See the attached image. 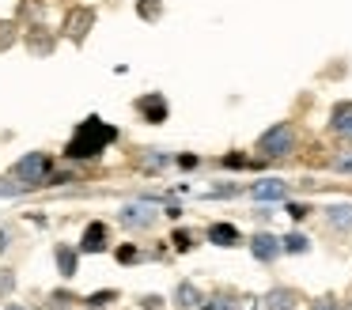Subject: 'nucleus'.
I'll use <instances>...</instances> for the list:
<instances>
[{"label":"nucleus","instance_id":"nucleus-24","mask_svg":"<svg viewBox=\"0 0 352 310\" xmlns=\"http://www.w3.org/2000/svg\"><path fill=\"white\" fill-rule=\"evenodd\" d=\"M170 159L163 155V151H152V155H144V166H152V170H160V166H167Z\"/></svg>","mask_w":352,"mask_h":310},{"label":"nucleus","instance_id":"nucleus-17","mask_svg":"<svg viewBox=\"0 0 352 310\" xmlns=\"http://www.w3.org/2000/svg\"><path fill=\"white\" fill-rule=\"evenodd\" d=\"M284 254H311V239H307L303 231H292V234H284Z\"/></svg>","mask_w":352,"mask_h":310},{"label":"nucleus","instance_id":"nucleus-2","mask_svg":"<svg viewBox=\"0 0 352 310\" xmlns=\"http://www.w3.org/2000/svg\"><path fill=\"white\" fill-rule=\"evenodd\" d=\"M12 178L19 181V186H46V181H54V159L46 155V151H31V155H23L16 166H12Z\"/></svg>","mask_w":352,"mask_h":310},{"label":"nucleus","instance_id":"nucleus-6","mask_svg":"<svg viewBox=\"0 0 352 310\" xmlns=\"http://www.w3.org/2000/svg\"><path fill=\"white\" fill-rule=\"evenodd\" d=\"M246 193L258 204H280V201H288V181L284 178H258V181H250Z\"/></svg>","mask_w":352,"mask_h":310},{"label":"nucleus","instance_id":"nucleus-7","mask_svg":"<svg viewBox=\"0 0 352 310\" xmlns=\"http://www.w3.org/2000/svg\"><path fill=\"white\" fill-rule=\"evenodd\" d=\"M137 113L144 121H152V125H163V121L170 118V106H167V98H163L160 91H152V95L137 98Z\"/></svg>","mask_w":352,"mask_h":310},{"label":"nucleus","instance_id":"nucleus-13","mask_svg":"<svg viewBox=\"0 0 352 310\" xmlns=\"http://www.w3.org/2000/svg\"><path fill=\"white\" fill-rule=\"evenodd\" d=\"M326 223L333 231H352V201H337L326 208Z\"/></svg>","mask_w":352,"mask_h":310},{"label":"nucleus","instance_id":"nucleus-29","mask_svg":"<svg viewBox=\"0 0 352 310\" xmlns=\"http://www.w3.org/2000/svg\"><path fill=\"white\" fill-rule=\"evenodd\" d=\"M12 287H16V276H12V272H8V269H4V276H0V291L8 295V291H12Z\"/></svg>","mask_w":352,"mask_h":310},{"label":"nucleus","instance_id":"nucleus-34","mask_svg":"<svg viewBox=\"0 0 352 310\" xmlns=\"http://www.w3.org/2000/svg\"><path fill=\"white\" fill-rule=\"evenodd\" d=\"M8 310H27V307H19V302H12V307Z\"/></svg>","mask_w":352,"mask_h":310},{"label":"nucleus","instance_id":"nucleus-3","mask_svg":"<svg viewBox=\"0 0 352 310\" xmlns=\"http://www.w3.org/2000/svg\"><path fill=\"white\" fill-rule=\"evenodd\" d=\"M258 151L261 159H284L296 151V129L288 125V121H276L273 129H265V133L258 136Z\"/></svg>","mask_w":352,"mask_h":310},{"label":"nucleus","instance_id":"nucleus-5","mask_svg":"<svg viewBox=\"0 0 352 310\" xmlns=\"http://www.w3.org/2000/svg\"><path fill=\"white\" fill-rule=\"evenodd\" d=\"M155 216H160V212L152 208V201H133V204H125V208L118 212L122 227H129V231H144V227H152Z\"/></svg>","mask_w":352,"mask_h":310},{"label":"nucleus","instance_id":"nucleus-19","mask_svg":"<svg viewBox=\"0 0 352 310\" xmlns=\"http://www.w3.org/2000/svg\"><path fill=\"white\" fill-rule=\"evenodd\" d=\"M19 38V27L12 19H0V49H8L12 42Z\"/></svg>","mask_w":352,"mask_h":310},{"label":"nucleus","instance_id":"nucleus-1","mask_svg":"<svg viewBox=\"0 0 352 310\" xmlns=\"http://www.w3.org/2000/svg\"><path fill=\"white\" fill-rule=\"evenodd\" d=\"M114 140H118V129L91 113V118H84L76 129H72L69 144H65V155L69 159H99Z\"/></svg>","mask_w":352,"mask_h":310},{"label":"nucleus","instance_id":"nucleus-20","mask_svg":"<svg viewBox=\"0 0 352 310\" xmlns=\"http://www.w3.org/2000/svg\"><path fill=\"white\" fill-rule=\"evenodd\" d=\"M137 15H140V19H160V15H163V4H160V0H140V4H137Z\"/></svg>","mask_w":352,"mask_h":310},{"label":"nucleus","instance_id":"nucleus-27","mask_svg":"<svg viewBox=\"0 0 352 310\" xmlns=\"http://www.w3.org/2000/svg\"><path fill=\"white\" fill-rule=\"evenodd\" d=\"M235 193H239V186H212L205 197H235Z\"/></svg>","mask_w":352,"mask_h":310},{"label":"nucleus","instance_id":"nucleus-22","mask_svg":"<svg viewBox=\"0 0 352 310\" xmlns=\"http://www.w3.org/2000/svg\"><path fill=\"white\" fill-rule=\"evenodd\" d=\"M329 166H333L337 174H352V151H341V155H333V163H329Z\"/></svg>","mask_w":352,"mask_h":310},{"label":"nucleus","instance_id":"nucleus-10","mask_svg":"<svg viewBox=\"0 0 352 310\" xmlns=\"http://www.w3.org/2000/svg\"><path fill=\"white\" fill-rule=\"evenodd\" d=\"M329 129H333V136H341V140H352V102H337L333 110H329Z\"/></svg>","mask_w":352,"mask_h":310},{"label":"nucleus","instance_id":"nucleus-23","mask_svg":"<svg viewBox=\"0 0 352 310\" xmlns=\"http://www.w3.org/2000/svg\"><path fill=\"white\" fill-rule=\"evenodd\" d=\"M107 302H114V291H95V295H87V307H107Z\"/></svg>","mask_w":352,"mask_h":310},{"label":"nucleus","instance_id":"nucleus-11","mask_svg":"<svg viewBox=\"0 0 352 310\" xmlns=\"http://www.w3.org/2000/svg\"><path fill=\"white\" fill-rule=\"evenodd\" d=\"M261 310H299V295L292 287H273V291L261 299Z\"/></svg>","mask_w":352,"mask_h":310},{"label":"nucleus","instance_id":"nucleus-31","mask_svg":"<svg viewBox=\"0 0 352 310\" xmlns=\"http://www.w3.org/2000/svg\"><path fill=\"white\" fill-rule=\"evenodd\" d=\"M137 250H133V246H125V250H118V261H137Z\"/></svg>","mask_w":352,"mask_h":310},{"label":"nucleus","instance_id":"nucleus-30","mask_svg":"<svg viewBox=\"0 0 352 310\" xmlns=\"http://www.w3.org/2000/svg\"><path fill=\"white\" fill-rule=\"evenodd\" d=\"M8 246H12V227L0 223V250H8Z\"/></svg>","mask_w":352,"mask_h":310},{"label":"nucleus","instance_id":"nucleus-9","mask_svg":"<svg viewBox=\"0 0 352 310\" xmlns=\"http://www.w3.org/2000/svg\"><path fill=\"white\" fill-rule=\"evenodd\" d=\"M107 246H110V227L99 223V219L87 223L84 227V239H80V250H84V254H102Z\"/></svg>","mask_w":352,"mask_h":310},{"label":"nucleus","instance_id":"nucleus-15","mask_svg":"<svg viewBox=\"0 0 352 310\" xmlns=\"http://www.w3.org/2000/svg\"><path fill=\"white\" fill-rule=\"evenodd\" d=\"M208 242H212V246H239L243 234H239L235 223H212L208 227Z\"/></svg>","mask_w":352,"mask_h":310},{"label":"nucleus","instance_id":"nucleus-12","mask_svg":"<svg viewBox=\"0 0 352 310\" xmlns=\"http://www.w3.org/2000/svg\"><path fill=\"white\" fill-rule=\"evenodd\" d=\"M27 49H31L34 57H50V53H54V30L31 27L27 30Z\"/></svg>","mask_w":352,"mask_h":310},{"label":"nucleus","instance_id":"nucleus-8","mask_svg":"<svg viewBox=\"0 0 352 310\" xmlns=\"http://www.w3.org/2000/svg\"><path fill=\"white\" fill-rule=\"evenodd\" d=\"M250 254L258 257L261 265H269V261H276V257L284 254V242L276 239V234H269V231H258L250 239Z\"/></svg>","mask_w":352,"mask_h":310},{"label":"nucleus","instance_id":"nucleus-18","mask_svg":"<svg viewBox=\"0 0 352 310\" xmlns=\"http://www.w3.org/2000/svg\"><path fill=\"white\" fill-rule=\"evenodd\" d=\"M201 310H243L235 295H212V299L201 302Z\"/></svg>","mask_w":352,"mask_h":310},{"label":"nucleus","instance_id":"nucleus-14","mask_svg":"<svg viewBox=\"0 0 352 310\" xmlns=\"http://www.w3.org/2000/svg\"><path fill=\"white\" fill-rule=\"evenodd\" d=\"M175 302L182 310H197L201 302H205V295H201V287L193 284V280H182V284L175 287Z\"/></svg>","mask_w":352,"mask_h":310},{"label":"nucleus","instance_id":"nucleus-28","mask_svg":"<svg viewBox=\"0 0 352 310\" xmlns=\"http://www.w3.org/2000/svg\"><path fill=\"white\" fill-rule=\"evenodd\" d=\"M140 307H144V310H163V295H144Z\"/></svg>","mask_w":352,"mask_h":310},{"label":"nucleus","instance_id":"nucleus-32","mask_svg":"<svg viewBox=\"0 0 352 310\" xmlns=\"http://www.w3.org/2000/svg\"><path fill=\"white\" fill-rule=\"evenodd\" d=\"M311 310H341V307H337V302L333 299H318V302H314V307Z\"/></svg>","mask_w":352,"mask_h":310},{"label":"nucleus","instance_id":"nucleus-4","mask_svg":"<svg viewBox=\"0 0 352 310\" xmlns=\"http://www.w3.org/2000/svg\"><path fill=\"white\" fill-rule=\"evenodd\" d=\"M91 27H95V8H69V12H65V23H61L65 38H72V42H84Z\"/></svg>","mask_w":352,"mask_h":310},{"label":"nucleus","instance_id":"nucleus-25","mask_svg":"<svg viewBox=\"0 0 352 310\" xmlns=\"http://www.w3.org/2000/svg\"><path fill=\"white\" fill-rule=\"evenodd\" d=\"M288 216L292 219H307V216H311V208H307V204H299V201H288Z\"/></svg>","mask_w":352,"mask_h":310},{"label":"nucleus","instance_id":"nucleus-16","mask_svg":"<svg viewBox=\"0 0 352 310\" xmlns=\"http://www.w3.org/2000/svg\"><path fill=\"white\" fill-rule=\"evenodd\" d=\"M57 269H61V276H76V250H72V246H57Z\"/></svg>","mask_w":352,"mask_h":310},{"label":"nucleus","instance_id":"nucleus-21","mask_svg":"<svg viewBox=\"0 0 352 310\" xmlns=\"http://www.w3.org/2000/svg\"><path fill=\"white\" fill-rule=\"evenodd\" d=\"M170 242H175V250H182V254H186V250H193V234L186 231V227H178V231L170 234Z\"/></svg>","mask_w":352,"mask_h":310},{"label":"nucleus","instance_id":"nucleus-33","mask_svg":"<svg viewBox=\"0 0 352 310\" xmlns=\"http://www.w3.org/2000/svg\"><path fill=\"white\" fill-rule=\"evenodd\" d=\"M178 166H186V170H190V166H197V155H182V159H178Z\"/></svg>","mask_w":352,"mask_h":310},{"label":"nucleus","instance_id":"nucleus-26","mask_svg":"<svg viewBox=\"0 0 352 310\" xmlns=\"http://www.w3.org/2000/svg\"><path fill=\"white\" fill-rule=\"evenodd\" d=\"M223 166L239 170V166H250V159H246V155H235V151H231V155H223Z\"/></svg>","mask_w":352,"mask_h":310}]
</instances>
